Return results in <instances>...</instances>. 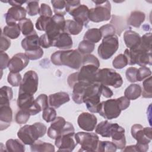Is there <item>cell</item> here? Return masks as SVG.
Segmentation results:
<instances>
[{
  "label": "cell",
  "mask_w": 152,
  "mask_h": 152,
  "mask_svg": "<svg viewBox=\"0 0 152 152\" xmlns=\"http://www.w3.org/2000/svg\"><path fill=\"white\" fill-rule=\"evenodd\" d=\"M51 62L55 65H65L78 69L82 65L83 56L78 50H58L52 54Z\"/></svg>",
  "instance_id": "cell-1"
},
{
  "label": "cell",
  "mask_w": 152,
  "mask_h": 152,
  "mask_svg": "<svg viewBox=\"0 0 152 152\" xmlns=\"http://www.w3.org/2000/svg\"><path fill=\"white\" fill-rule=\"evenodd\" d=\"M46 126L41 122H36L33 125H26L22 126L17 132L19 139L26 145H31L46 134Z\"/></svg>",
  "instance_id": "cell-2"
},
{
  "label": "cell",
  "mask_w": 152,
  "mask_h": 152,
  "mask_svg": "<svg viewBox=\"0 0 152 152\" xmlns=\"http://www.w3.org/2000/svg\"><path fill=\"white\" fill-rule=\"evenodd\" d=\"M101 95L100 83H91L86 88L83 100L90 112L99 113Z\"/></svg>",
  "instance_id": "cell-3"
},
{
  "label": "cell",
  "mask_w": 152,
  "mask_h": 152,
  "mask_svg": "<svg viewBox=\"0 0 152 152\" xmlns=\"http://www.w3.org/2000/svg\"><path fill=\"white\" fill-rule=\"evenodd\" d=\"M131 135L137 140L136 146L139 152H145L148 150V144L152 139L150 127L144 128L140 124H135L131 127Z\"/></svg>",
  "instance_id": "cell-4"
},
{
  "label": "cell",
  "mask_w": 152,
  "mask_h": 152,
  "mask_svg": "<svg viewBox=\"0 0 152 152\" xmlns=\"http://www.w3.org/2000/svg\"><path fill=\"white\" fill-rule=\"evenodd\" d=\"M96 83L106 86H110L114 88H119L122 85L123 80L121 75L115 70L111 68H103L97 71Z\"/></svg>",
  "instance_id": "cell-5"
},
{
  "label": "cell",
  "mask_w": 152,
  "mask_h": 152,
  "mask_svg": "<svg viewBox=\"0 0 152 152\" xmlns=\"http://www.w3.org/2000/svg\"><path fill=\"white\" fill-rule=\"evenodd\" d=\"M96 7L89 10V20L99 23L110 20L111 15V5L109 1H93Z\"/></svg>",
  "instance_id": "cell-6"
},
{
  "label": "cell",
  "mask_w": 152,
  "mask_h": 152,
  "mask_svg": "<svg viewBox=\"0 0 152 152\" xmlns=\"http://www.w3.org/2000/svg\"><path fill=\"white\" fill-rule=\"evenodd\" d=\"M74 132V128L72 124L66 122L64 118L58 116L52 121L48 129L47 134L49 138L55 140L62 134Z\"/></svg>",
  "instance_id": "cell-7"
},
{
  "label": "cell",
  "mask_w": 152,
  "mask_h": 152,
  "mask_svg": "<svg viewBox=\"0 0 152 152\" xmlns=\"http://www.w3.org/2000/svg\"><path fill=\"white\" fill-rule=\"evenodd\" d=\"M124 54L127 59L128 64L130 65L138 64L141 66H144L151 65V52H144L138 48L132 50L126 49Z\"/></svg>",
  "instance_id": "cell-8"
},
{
  "label": "cell",
  "mask_w": 152,
  "mask_h": 152,
  "mask_svg": "<svg viewBox=\"0 0 152 152\" xmlns=\"http://www.w3.org/2000/svg\"><path fill=\"white\" fill-rule=\"evenodd\" d=\"M75 139L77 144L81 145L79 151H96L99 138L98 135L93 132H78L75 134Z\"/></svg>",
  "instance_id": "cell-9"
},
{
  "label": "cell",
  "mask_w": 152,
  "mask_h": 152,
  "mask_svg": "<svg viewBox=\"0 0 152 152\" xmlns=\"http://www.w3.org/2000/svg\"><path fill=\"white\" fill-rule=\"evenodd\" d=\"M119 48L118 36L115 35L103 37L102 43L99 46L97 53L100 58L108 59L117 51Z\"/></svg>",
  "instance_id": "cell-10"
},
{
  "label": "cell",
  "mask_w": 152,
  "mask_h": 152,
  "mask_svg": "<svg viewBox=\"0 0 152 152\" xmlns=\"http://www.w3.org/2000/svg\"><path fill=\"white\" fill-rule=\"evenodd\" d=\"M38 83L39 78L37 73L32 70L27 71L20 85L18 94L33 95L37 90Z\"/></svg>",
  "instance_id": "cell-11"
},
{
  "label": "cell",
  "mask_w": 152,
  "mask_h": 152,
  "mask_svg": "<svg viewBox=\"0 0 152 152\" xmlns=\"http://www.w3.org/2000/svg\"><path fill=\"white\" fill-rule=\"evenodd\" d=\"M122 109L118 99H109L100 102L99 113L107 119H113L118 118Z\"/></svg>",
  "instance_id": "cell-12"
},
{
  "label": "cell",
  "mask_w": 152,
  "mask_h": 152,
  "mask_svg": "<svg viewBox=\"0 0 152 152\" xmlns=\"http://www.w3.org/2000/svg\"><path fill=\"white\" fill-rule=\"evenodd\" d=\"M65 21L64 15L55 14L50 18L46 26L45 34L53 41L61 33L64 32Z\"/></svg>",
  "instance_id": "cell-13"
},
{
  "label": "cell",
  "mask_w": 152,
  "mask_h": 152,
  "mask_svg": "<svg viewBox=\"0 0 152 152\" xmlns=\"http://www.w3.org/2000/svg\"><path fill=\"white\" fill-rule=\"evenodd\" d=\"M17 104L20 109L27 111L31 115H36L41 111L36 106L33 95L18 94Z\"/></svg>",
  "instance_id": "cell-14"
},
{
  "label": "cell",
  "mask_w": 152,
  "mask_h": 152,
  "mask_svg": "<svg viewBox=\"0 0 152 152\" xmlns=\"http://www.w3.org/2000/svg\"><path fill=\"white\" fill-rule=\"evenodd\" d=\"M99 67L91 65H82L79 72H77V81H82L86 83H96V76Z\"/></svg>",
  "instance_id": "cell-15"
},
{
  "label": "cell",
  "mask_w": 152,
  "mask_h": 152,
  "mask_svg": "<svg viewBox=\"0 0 152 152\" xmlns=\"http://www.w3.org/2000/svg\"><path fill=\"white\" fill-rule=\"evenodd\" d=\"M75 132L64 134L55 139V144L58 151H72L77 143L75 139Z\"/></svg>",
  "instance_id": "cell-16"
},
{
  "label": "cell",
  "mask_w": 152,
  "mask_h": 152,
  "mask_svg": "<svg viewBox=\"0 0 152 152\" xmlns=\"http://www.w3.org/2000/svg\"><path fill=\"white\" fill-rule=\"evenodd\" d=\"M28 62L29 59L25 53H18L10 59L8 67L10 72H19L27 66Z\"/></svg>",
  "instance_id": "cell-17"
},
{
  "label": "cell",
  "mask_w": 152,
  "mask_h": 152,
  "mask_svg": "<svg viewBox=\"0 0 152 152\" xmlns=\"http://www.w3.org/2000/svg\"><path fill=\"white\" fill-rule=\"evenodd\" d=\"M96 116L88 112H83L78 117L77 123L79 127L86 131H92L96 126Z\"/></svg>",
  "instance_id": "cell-18"
},
{
  "label": "cell",
  "mask_w": 152,
  "mask_h": 152,
  "mask_svg": "<svg viewBox=\"0 0 152 152\" xmlns=\"http://www.w3.org/2000/svg\"><path fill=\"white\" fill-rule=\"evenodd\" d=\"M110 137L112 142L118 149H124L126 145V139L125 137V129L116 123L112 124L110 132Z\"/></svg>",
  "instance_id": "cell-19"
},
{
  "label": "cell",
  "mask_w": 152,
  "mask_h": 152,
  "mask_svg": "<svg viewBox=\"0 0 152 152\" xmlns=\"http://www.w3.org/2000/svg\"><path fill=\"white\" fill-rule=\"evenodd\" d=\"M26 10L21 6L12 7L9 8L7 12L5 14L6 23L7 24L16 23V21H20L26 16Z\"/></svg>",
  "instance_id": "cell-20"
},
{
  "label": "cell",
  "mask_w": 152,
  "mask_h": 152,
  "mask_svg": "<svg viewBox=\"0 0 152 152\" xmlns=\"http://www.w3.org/2000/svg\"><path fill=\"white\" fill-rule=\"evenodd\" d=\"M69 15L72 16L74 20L76 22L87 26L89 22V9L86 5H80L71 12Z\"/></svg>",
  "instance_id": "cell-21"
},
{
  "label": "cell",
  "mask_w": 152,
  "mask_h": 152,
  "mask_svg": "<svg viewBox=\"0 0 152 152\" xmlns=\"http://www.w3.org/2000/svg\"><path fill=\"white\" fill-rule=\"evenodd\" d=\"M124 40L125 45L130 50L137 49L141 43L140 34L131 30L125 31L124 33Z\"/></svg>",
  "instance_id": "cell-22"
},
{
  "label": "cell",
  "mask_w": 152,
  "mask_h": 152,
  "mask_svg": "<svg viewBox=\"0 0 152 152\" xmlns=\"http://www.w3.org/2000/svg\"><path fill=\"white\" fill-rule=\"evenodd\" d=\"M72 37L66 32L61 33L53 41V46L61 49H69L72 47Z\"/></svg>",
  "instance_id": "cell-23"
},
{
  "label": "cell",
  "mask_w": 152,
  "mask_h": 152,
  "mask_svg": "<svg viewBox=\"0 0 152 152\" xmlns=\"http://www.w3.org/2000/svg\"><path fill=\"white\" fill-rule=\"evenodd\" d=\"M12 120V111L10 105H0L1 131L10 126Z\"/></svg>",
  "instance_id": "cell-24"
},
{
  "label": "cell",
  "mask_w": 152,
  "mask_h": 152,
  "mask_svg": "<svg viewBox=\"0 0 152 152\" xmlns=\"http://www.w3.org/2000/svg\"><path fill=\"white\" fill-rule=\"evenodd\" d=\"M70 98L66 92H58L49 96V103L53 108H58L62 104L69 101Z\"/></svg>",
  "instance_id": "cell-25"
},
{
  "label": "cell",
  "mask_w": 152,
  "mask_h": 152,
  "mask_svg": "<svg viewBox=\"0 0 152 152\" xmlns=\"http://www.w3.org/2000/svg\"><path fill=\"white\" fill-rule=\"evenodd\" d=\"M21 46L25 51H31L40 48L39 37L36 32L26 36L21 41Z\"/></svg>",
  "instance_id": "cell-26"
},
{
  "label": "cell",
  "mask_w": 152,
  "mask_h": 152,
  "mask_svg": "<svg viewBox=\"0 0 152 152\" xmlns=\"http://www.w3.org/2000/svg\"><path fill=\"white\" fill-rule=\"evenodd\" d=\"M91 83H86L82 81H77L74 85L72 88V100L77 104H81L83 103V98L84 91L87 86Z\"/></svg>",
  "instance_id": "cell-27"
},
{
  "label": "cell",
  "mask_w": 152,
  "mask_h": 152,
  "mask_svg": "<svg viewBox=\"0 0 152 152\" xmlns=\"http://www.w3.org/2000/svg\"><path fill=\"white\" fill-rule=\"evenodd\" d=\"M145 18V15L144 12L140 11H134L131 12L127 23L129 26L139 28L141 24L144 21Z\"/></svg>",
  "instance_id": "cell-28"
},
{
  "label": "cell",
  "mask_w": 152,
  "mask_h": 152,
  "mask_svg": "<svg viewBox=\"0 0 152 152\" xmlns=\"http://www.w3.org/2000/svg\"><path fill=\"white\" fill-rule=\"evenodd\" d=\"M20 31L21 30L18 23H13L5 26L2 34L10 39H15L19 37Z\"/></svg>",
  "instance_id": "cell-29"
},
{
  "label": "cell",
  "mask_w": 152,
  "mask_h": 152,
  "mask_svg": "<svg viewBox=\"0 0 152 152\" xmlns=\"http://www.w3.org/2000/svg\"><path fill=\"white\" fill-rule=\"evenodd\" d=\"M31 151L34 152H52L55 151L54 146L50 143L43 142L40 140H37L30 145Z\"/></svg>",
  "instance_id": "cell-30"
},
{
  "label": "cell",
  "mask_w": 152,
  "mask_h": 152,
  "mask_svg": "<svg viewBox=\"0 0 152 152\" xmlns=\"http://www.w3.org/2000/svg\"><path fill=\"white\" fill-rule=\"evenodd\" d=\"M83 26L74 20H67L65 21L64 32L72 35L78 34L83 30Z\"/></svg>",
  "instance_id": "cell-31"
},
{
  "label": "cell",
  "mask_w": 152,
  "mask_h": 152,
  "mask_svg": "<svg viewBox=\"0 0 152 152\" xmlns=\"http://www.w3.org/2000/svg\"><path fill=\"white\" fill-rule=\"evenodd\" d=\"M142 88L139 84H132L125 90L124 95L129 100H135L141 95Z\"/></svg>",
  "instance_id": "cell-32"
},
{
  "label": "cell",
  "mask_w": 152,
  "mask_h": 152,
  "mask_svg": "<svg viewBox=\"0 0 152 152\" xmlns=\"http://www.w3.org/2000/svg\"><path fill=\"white\" fill-rule=\"evenodd\" d=\"M5 145L8 151L24 152L25 151L24 144L20 139H10L7 141Z\"/></svg>",
  "instance_id": "cell-33"
},
{
  "label": "cell",
  "mask_w": 152,
  "mask_h": 152,
  "mask_svg": "<svg viewBox=\"0 0 152 152\" xmlns=\"http://www.w3.org/2000/svg\"><path fill=\"white\" fill-rule=\"evenodd\" d=\"M12 96L13 92L11 87H2L0 90V105H10Z\"/></svg>",
  "instance_id": "cell-34"
},
{
  "label": "cell",
  "mask_w": 152,
  "mask_h": 152,
  "mask_svg": "<svg viewBox=\"0 0 152 152\" xmlns=\"http://www.w3.org/2000/svg\"><path fill=\"white\" fill-rule=\"evenodd\" d=\"M18 24L20 27V28L22 34L24 36H27L36 32V31L34 29L33 24L31 21V20L29 18H26L20 21L18 23Z\"/></svg>",
  "instance_id": "cell-35"
},
{
  "label": "cell",
  "mask_w": 152,
  "mask_h": 152,
  "mask_svg": "<svg viewBox=\"0 0 152 152\" xmlns=\"http://www.w3.org/2000/svg\"><path fill=\"white\" fill-rule=\"evenodd\" d=\"M112 124L107 121L100 122L96 127V133L100 134L103 137H110V132Z\"/></svg>",
  "instance_id": "cell-36"
},
{
  "label": "cell",
  "mask_w": 152,
  "mask_h": 152,
  "mask_svg": "<svg viewBox=\"0 0 152 152\" xmlns=\"http://www.w3.org/2000/svg\"><path fill=\"white\" fill-rule=\"evenodd\" d=\"M102 37V33L99 28H92L88 29L84 36V40L89 41L91 43L99 42Z\"/></svg>",
  "instance_id": "cell-37"
},
{
  "label": "cell",
  "mask_w": 152,
  "mask_h": 152,
  "mask_svg": "<svg viewBox=\"0 0 152 152\" xmlns=\"http://www.w3.org/2000/svg\"><path fill=\"white\" fill-rule=\"evenodd\" d=\"M139 49L147 52H151V33H147L141 37V43L137 48Z\"/></svg>",
  "instance_id": "cell-38"
},
{
  "label": "cell",
  "mask_w": 152,
  "mask_h": 152,
  "mask_svg": "<svg viewBox=\"0 0 152 152\" xmlns=\"http://www.w3.org/2000/svg\"><path fill=\"white\" fill-rule=\"evenodd\" d=\"M116 150V146L113 142L108 141H99L98 142L96 151L115 152Z\"/></svg>",
  "instance_id": "cell-39"
},
{
  "label": "cell",
  "mask_w": 152,
  "mask_h": 152,
  "mask_svg": "<svg viewBox=\"0 0 152 152\" xmlns=\"http://www.w3.org/2000/svg\"><path fill=\"white\" fill-rule=\"evenodd\" d=\"M94 43L86 40H83L79 43L78 50L81 54L85 55L90 54L94 50Z\"/></svg>",
  "instance_id": "cell-40"
},
{
  "label": "cell",
  "mask_w": 152,
  "mask_h": 152,
  "mask_svg": "<svg viewBox=\"0 0 152 152\" xmlns=\"http://www.w3.org/2000/svg\"><path fill=\"white\" fill-rule=\"evenodd\" d=\"M151 77L147 78L142 83L143 88L141 91V95L144 98H151L152 88H151Z\"/></svg>",
  "instance_id": "cell-41"
},
{
  "label": "cell",
  "mask_w": 152,
  "mask_h": 152,
  "mask_svg": "<svg viewBox=\"0 0 152 152\" xmlns=\"http://www.w3.org/2000/svg\"><path fill=\"white\" fill-rule=\"evenodd\" d=\"M52 4L53 11L55 14H61L64 15L66 14L65 6H66V1L64 0H57V1H51Z\"/></svg>",
  "instance_id": "cell-42"
},
{
  "label": "cell",
  "mask_w": 152,
  "mask_h": 152,
  "mask_svg": "<svg viewBox=\"0 0 152 152\" xmlns=\"http://www.w3.org/2000/svg\"><path fill=\"white\" fill-rule=\"evenodd\" d=\"M26 11L30 16H34L39 14L40 8L39 1H27Z\"/></svg>",
  "instance_id": "cell-43"
},
{
  "label": "cell",
  "mask_w": 152,
  "mask_h": 152,
  "mask_svg": "<svg viewBox=\"0 0 152 152\" xmlns=\"http://www.w3.org/2000/svg\"><path fill=\"white\" fill-rule=\"evenodd\" d=\"M35 104L37 107L40 110H43L49 106V99L45 94H41L35 100Z\"/></svg>",
  "instance_id": "cell-44"
},
{
  "label": "cell",
  "mask_w": 152,
  "mask_h": 152,
  "mask_svg": "<svg viewBox=\"0 0 152 152\" xmlns=\"http://www.w3.org/2000/svg\"><path fill=\"white\" fill-rule=\"evenodd\" d=\"M112 65L116 69H122L128 65L127 59L124 54H119L114 58Z\"/></svg>",
  "instance_id": "cell-45"
},
{
  "label": "cell",
  "mask_w": 152,
  "mask_h": 152,
  "mask_svg": "<svg viewBox=\"0 0 152 152\" xmlns=\"http://www.w3.org/2000/svg\"><path fill=\"white\" fill-rule=\"evenodd\" d=\"M42 118L46 122H50L56 118V112L52 107H48L43 110Z\"/></svg>",
  "instance_id": "cell-46"
},
{
  "label": "cell",
  "mask_w": 152,
  "mask_h": 152,
  "mask_svg": "<svg viewBox=\"0 0 152 152\" xmlns=\"http://www.w3.org/2000/svg\"><path fill=\"white\" fill-rule=\"evenodd\" d=\"M30 114L26 110L20 109L16 113L15 119V122L18 124H26L29 119Z\"/></svg>",
  "instance_id": "cell-47"
},
{
  "label": "cell",
  "mask_w": 152,
  "mask_h": 152,
  "mask_svg": "<svg viewBox=\"0 0 152 152\" xmlns=\"http://www.w3.org/2000/svg\"><path fill=\"white\" fill-rule=\"evenodd\" d=\"M8 83L13 87L19 86L21 82V76L19 72H10L7 77Z\"/></svg>",
  "instance_id": "cell-48"
},
{
  "label": "cell",
  "mask_w": 152,
  "mask_h": 152,
  "mask_svg": "<svg viewBox=\"0 0 152 152\" xmlns=\"http://www.w3.org/2000/svg\"><path fill=\"white\" fill-rule=\"evenodd\" d=\"M99 30L102 33V35L103 37L110 36L115 35L116 33V28L112 24H107L102 26Z\"/></svg>",
  "instance_id": "cell-49"
},
{
  "label": "cell",
  "mask_w": 152,
  "mask_h": 152,
  "mask_svg": "<svg viewBox=\"0 0 152 152\" xmlns=\"http://www.w3.org/2000/svg\"><path fill=\"white\" fill-rule=\"evenodd\" d=\"M151 75L150 69L145 66H141L138 69L137 71V81H141L145 78H148Z\"/></svg>",
  "instance_id": "cell-50"
},
{
  "label": "cell",
  "mask_w": 152,
  "mask_h": 152,
  "mask_svg": "<svg viewBox=\"0 0 152 152\" xmlns=\"http://www.w3.org/2000/svg\"><path fill=\"white\" fill-rule=\"evenodd\" d=\"M85 64L94 65L99 68L100 66V62L99 59L94 55L91 54L85 55L84 56H83L82 65Z\"/></svg>",
  "instance_id": "cell-51"
},
{
  "label": "cell",
  "mask_w": 152,
  "mask_h": 152,
  "mask_svg": "<svg viewBox=\"0 0 152 152\" xmlns=\"http://www.w3.org/2000/svg\"><path fill=\"white\" fill-rule=\"evenodd\" d=\"M51 17L40 16L36 23V27L40 31H45L46 26Z\"/></svg>",
  "instance_id": "cell-52"
},
{
  "label": "cell",
  "mask_w": 152,
  "mask_h": 152,
  "mask_svg": "<svg viewBox=\"0 0 152 152\" xmlns=\"http://www.w3.org/2000/svg\"><path fill=\"white\" fill-rule=\"evenodd\" d=\"M25 54L26 55L29 60H36L42 57L43 55V50L41 48H40L36 50L31 51H26Z\"/></svg>",
  "instance_id": "cell-53"
},
{
  "label": "cell",
  "mask_w": 152,
  "mask_h": 152,
  "mask_svg": "<svg viewBox=\"0 0 152 152\" xmlns=\"http://www.w3.org/2000/svg\"><path fill=\"white\" fill-rule=\"evenodd\" d=\"M138 69L135 67H129L126 70L125 75L126 79L131 83L137 81Z\"/></svg>",
  "instance_id": "cell-54"
},
{
  "label": "cell",
  "mask_w": 152,
  "mask_h": 152,
  "mask_svg": "<svg viewBox=\"0 0 152 152\" xmlns=\"http://www.w3.org/2000/svg\"><path fill=\"white\" fill-rule=\"evenodd\" d=\"M39 44L43 48H49L50 46H53V40L46 34H43L39 37Z\"/></svg>",
  "instance_id": "cell-55"
},
{
  "label": "cell",
  "mask_w": 152,
  "mask_h": 152,
  "mask_svg": "<svg viewBox=\"0 0 152 152\" xmlns=\"http://www.w3.org/2000/svg\"><path fill=\"white\" fill-rule=\"evenodd\" d=\"M39 14L40 16H44L46 17H52V11L49 5L46 4L42 3L40 5Z\"/></svg>",
  "instance_id": "cell-56"
},
{
  "label": "cell",
  "mask_w": 152,
  "mask_h": 152,
  "mask_svg": "<svg viewBox=\"0 0 152 152\" xmlns=\"http://www.w3.org/2000/svg\"><path fill=\"white\" fill-rule=\"evenodd\" d=\"M0 42V52H4L7 50L11 46L10 40L2 34H1Z\"/></svg>",
  "instance_id": "cell-57"
},
{
  "label": "cell",
  "mask_w": 152,
  "mask_h": 152,
  "mask_svg": "<svg viewBox=\"0 0 152 152\" xmlns=\"http://www.w3.org/2000/svg\"><path fill=\"white\" fill-rule=\"evenodd\" d=\"M8 55L4 52H0V61H1V70L5 69L10 62Z\"/></svg>",
  "instance_id": "cell-58"
},
{
  "label": "cell",
  "mask_w": 152,
  "mask_h": 152,
  "mask_svg": "<svg viewBox=\"0 0 152 152\" xmlns=\"http://www.w3.org/2000/svg\"><path fill=\"white\" fill-rule=\"evenodd\" d=\"M80 5L81 4L80 1H66L65 11L69 13Z\"/></svg>",
  "instance_id": "cell-59"
},
{
  "label": "cell",
  "mask_w": 152,
  "mask_h": 152,
  "mask_svg": "<svg viewBox=\"0 0 152 152\" xmlns=\"http://www.w3.org/2000/svg\"><path fill=\"white\" fill-rule=\"evenodd\" d=\"M118 99L122 110H125L129 107L130 104V100L127 99L125 96H121L119 98H118Z\"/></svg>",
  "instance_id": "cell-60"
},
{
  "label": "cell",
  "mask_w": 152,
  "mask_h": 152,
  "mask_svg": "<svg viewBox=\"0 0 152 152\" xmlns=\"http://www.w3.org/2000/svg\"><path fill=\"white\" fill-rule=\"evenodd\" d=\"M101 94L106 98L111 97L113 93L111 89L106 86L103 85L101 84Z\"/></svg>",
  "instance_id": "cell-61"
},
{
  "label": "cell",
  "mask_w": 152,
  "mask_h": 152,
  "mask_svg": "<svg viewBox=\"0 0 152 152\" xmlns=\"http://www.w3.org/2000/svg\"><path fill=\"white\" fill-rule=\"evenodd\" d=\"M77 72L73 73L72 74H70L67 79L68 84L69 86V87L72 88L74 85L75 83L77 82Z\"/></svg>",
  "instance_id": "cell-62"
},
{
  "label": "cell",
  "mask_w": 152,
  "mask_h": 152,
  "mask_svg": "<svg viewBox=\"0 0 152 152\" xmlns=\"http://www.w3.org/2000/svg\"><path fill=\"white\" fill-rule=\"evenodd\" d=\"M8 2L12 7L21 6L22 4L27 2V1H9Z\"/></svg>",
  "instance_id": "cell-63"
},
{
  "label": "cell",
  "mask_w": 152,
  "mask_h": 152,
  "mask_svg": "<svg viewBox=\"0 0 152 152\" xmlns=\"http://www.w3.org/2000/svg\"><path fill=\"white\" fill-rule=\"evenodd\" d=\"M124 151H138V150L136 145H132L125 147L124 148Z\"/></svg>",
  "instance_id": "cell-64"
}]
</instances>
